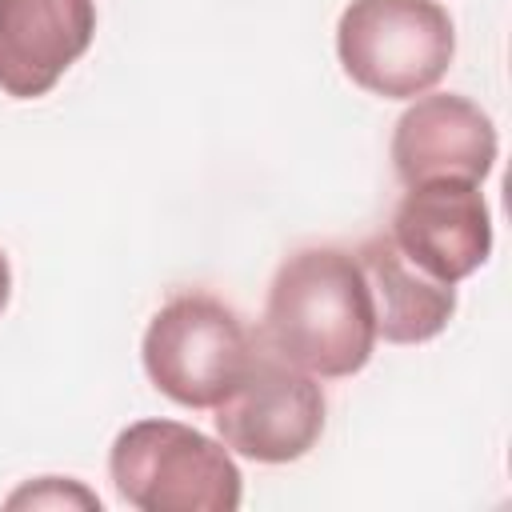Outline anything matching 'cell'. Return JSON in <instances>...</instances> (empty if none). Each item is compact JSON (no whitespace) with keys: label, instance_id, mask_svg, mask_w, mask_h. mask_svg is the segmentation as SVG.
<instances>
[{"label":"cell","instance_id":"5","mask_svg":"<svg viewBox=\"0 0 512 512\" xmlns=\"http://www.w3.org/2000/svg\"><path fill=\"white\" fill-rule=\"evenodd\" d=\"M212 412L220 444L256 464H292L308 456L324 432V392L316 376L264 340H256L248 372Z\"/></svg>","mask_w":512,"mask_h":512},{"label":"cell","instance_id":"11","mask_svg":"<svg viewBox=\"0 0 512 512\" xmlns=\"http://www.w3.org/2000/svg\"><path fill=\"white\" fill-rule=\"evenodd\" d=\"M8 296H12V268H8V256L0 252V312L8 308Z\"/></svg>","mask_w":512,"mask_h":512},{"label":"cell","instance_id":"7","mask_svg":"<svg viewBox=\"0 0 512 512\" xmlns=\"http://www.w3.org/2000/svg\"><path fill=\"white\" fill-rule=\"evenodd\" d=\"M496 124L480 104L456 92L416 96L392 132V168L404 188L428 180L480 184L496 164Z\"/></svg>","mask_w":512,"mask_h":512},{"label":"cell","instance_id":"2","mask_svg":"<svg viewBox=\"0 0 512 512\" xmlns=\"http://www.w3.org/2000/svg\"><path fill=\"white\" fill-rule=\"evenodd\" d=\"M108 476L140 512H232L244 480L232 452L180 420H136L108 452Z\"/></svg>","mask_w":512,"mask_h":512},{"label":"cell","instance_id":"3","mask_svg":"<svg viewBox=\"0 0 512 512\" xmlns=\"http://www.w3.org/2000/svg\"><path fill=\"white\" fill-rule=\"evenodd\" d=\"M336 56L356 88L416 100L444 80L456 28L436 0H352L336 24Z\"/></svg>","mask_w":512,"mask_h":512},{"label":"cell","instance_id":"10","mask_svg":"<svg viewBox=\"0 0 512 512\" xmlns=\"http://www.w3.org/2000/svg\"><path fill=\"white\" fill-rule=\"evenodd\" d=\"M8 504L12 508H20V504H84V508H100V496H92L88 488H80V484H64L60 476H44L40 484H28V488H20L16 496H8Z\"/></svg>","mask_w":512,"mask_h":512},{"label":"cell","instance_id":"1","mask_svg":"<svg viewBox=\"0 0 512 512\" xmlns=\"http://www.w3.org/2000/svg\"><path fill=\"white\" fill-rule=\"evenodd\" d=\"M260 340L320 380L360 372L376 348V316L356 256L332 244L292 252L268 284Z\"/></svg>","mask_w":512,"mask_h":512},{"label":"cell","instance_id":"9","mask_svg":"<svg viewBox=\"0 0 512 512\" xmlns=\"http://www.w3.org/2000/svg\"><path fill=\"white\" fill-rule=\"evenodd\" d=\"M352 256L372 296L376 336L388 344H424L448 328L456 312V284H440L420 272L388 232L368 236Z\"/></svg>","mask_w":512,"mask_h":512},{"label":"cell","instance_id":"6","mask_svg":"<svg viewBox=\"0 0 512 512\" xmlns=\"http://www.w3.org/2000/svg\"><path fill=\"white\" fill-rule=\"evenodd\" d=\"M388 236L420 272L440 284H460L492 252V216L480 184L428 180L400 196Z\"/></svg>","mask_w":512,"mask_h":512},{"label":"cell","instance_id":"8","mask_svg":"<svg viewBox=\"0 0 512 512\" xmlns=\"http://www.w3.org/2000/svg\"><path fill=\"white\" fill-rule=\"evenodd\" d=\"M96 36L92 0H0V92L48 96Z\"/></svg>","mask_w":512,"mask_h":512},{"label":"cell","instance_id":"4","mask_svg":"<svg viewBox=\"0 0 512 512\" xmlns=\"http://www.w3.org/2000/svg\"><path fill=\"white\" fill-rule=\"evenodd\" d=\"M256 352L244 320L208 292H180L144 328L140 360L156 392L180 408H216Z\"/></svg>","mask_w":512,"mask_h":512}]
</instances>
